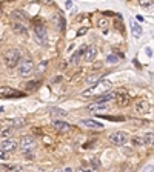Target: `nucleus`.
Masks as SVG:
<instances>
[{
	"mask_svg": "<svg viewBox=\"0 0 154 172\" xmlns=\"http://www.w3.org/2000/svg\"><path fill=\"white\" fill-rule=\"evenodd\" d=\"M36 86H37V82H29V83L25 85V89H26V91H34Z\"/></svg>",
	"mask_w": 154,
	"mask_h": 172,
	"instance_id": "obj_32",
	"label": "nucleus"
},
{
	"mask_svg": "<svg viewBox=\"0 0 154 172\" xmlns=\"http://www.w3.org/2000/svg\"><path fill=\"white\" fill-rule=\"evenodd\" d=\"M91 165H93V168H100V161L97 158H91Z\"/></svg>",
	"mask_w": 154,
	"mask_h": 172,
	"instance_id": "obj_33",
	"label": "nucleus"
},
{
	"mask_svg": "<svg viewBox=\"0 0 154 172\" xmlns=\"http://www.w3.org/2000/svg\"><path fill=\"white\" fill-rule=\"evenodd\" d=\"M97 25H99V28H100L103 32H106V29H108V20H106V19H100V20L97 22Z\"/></svg>",
	"mask_w": 154,
	"mask_h": 172,
	"instance_id": "obj_24",
	"label": "nucleus"
},
{
	"mask_svg": "<svg viewBox=\"0 0 154 172\" xmlns=\"http://www.w3.org/2000/svg\"><path fill=\"white\" fill-rule=\"evenodd\" d=\"M150 109H151V105H150V101L145 100V98H140V100L136 103V112H137L139 115H145V114H148Z\"/></svg>",
	"mask_w": 154,
	"mask_h": 172,
	"instance_id": "obj_8",
	"label": "nucleus"
},
{
	"mask_svg": "<svg viewBox=\"0 0 154 172\" xmlns=\"http://www.w3.org/2000/svg\"><path fill=\"white\" fill-rule=\"evenodd\" d=\"M131 143H133V146H134V148L147 146V144H145V137H143V134H142V135H134V137H133V140H131Z\"/></svg>",
	"mask_w": 154,
	"mask_h": 172,
	"instance_id": "obj_18",
	"label": "nucleus"
},
{
	"mask_svg": "<svg viewBox=\"0 0 154 172\" xmlns=\"http://www.w3.org/2000/svg\"><path fill=\"white\" fill-rule=\"evenodd\" d=\"M51 115H66V111H63V109H59V108H54V109H51Z\"/></svg>",
	"mask_w": 154,
	"mask_h": 172,
	"instance_id": "obj_27",
	"label": "nucleus"
},
{
	"mask_svg": "<svg viewBox=\"0 0 154 172\" xmlns=\"http://www.w3.org/2000/svg\"><path fill=\"white\" fill-rule=\"evenodd\" d=\"M116 101H117V105H119V106H122V108H123V106H128V105H129V97H128V95H125V94H123V95H117Z\"/></svg>",
	"mask_w": 154,
	"mask_h": 172,
	"instance_id": "obj_20",
	"label": "nucleus"
},
{
	"mask_svg": "<svg viewBox=\"0 0 154 172\" xmlns=\"http://www.w3.org/2000/svg\"><path fill=\"white\" fill-rule=\"evenodd\" d=\"M0 95L5 97V98H12V97L19 98V97L23 95V92H22V91H17V89H14V88H11V86H2V88H0Z\"/></svg>",
	"mask_w": 154,
	"mask_h": 172,
	"instance_id": "obj_7",
	"label": "nucleus"
},
{
	"mask_svg": "<svg viewBox=\"0 0 154 172\" xmlns=\"http://www.w3.org/2000/svg\"><path fill=\"white\" fill-rule=\"evenodd\" d=\"M143 137H145V144H147V146L154 144V134L153 132H147V134H143Z\"/></svg>",
	"mask_w": 154,
	"mask_h": 172,
	"instance_id": "obj_23",
	"label": "nucleus"
},
{
	"mask_svg": "<svg viewBox=\"0 0 154 172\" xmlns=\"http://www.w3.org/2000/svg\"><path fill=\"white\" fill-rule=\"evenodd\" d=\"M128 134L123 131H114L113 134H110V141L116 144V146H123L128 143Z\"/></svg>",
	"mask_w": 154,
	"mask_h": 172,
	"instance_id": "obj_3",
	"label": "nucleus"
},
{
	"mask_svg": "<svg viewBox=\"0 0 154 172\" xmlns=\"http://www.w3.org/2000/svg\"><path fill=\"white\" fill-rule=\"evenodd\" d=\"M20 148L23 151V154H29L36 149V138L33 135H25L20 140Z\"/></svg>",
	"mask_w": 154,
	"mask_h": 172,
	"instance_id": "obj_4",
	"label": "nucleus"
},
{
	"mask_svg": "<svg viewBox=\"0 0 154 172\" xmlns=\"http://www.w3.org/2000/svg\"><path fill=\"white\" fill-rule=\"evenodd\" d=\"M9 158V152L0 148V160H8Z\"/></svg>",
	"mask_w": 154,
	"mask_h": 172,
	"instance_id": "obj_31",
	"label": "nucleus"
},
{
	"mask_svg": "<svg viewBox=\"0 0 154 172\" xmlns=\"http://www.w3.org/2000/svg\"><path fill=\"white\" fill-rule=\"evenodd\" d=\"M2 111H3V108H0V112H2Z\"/></svg>",
	"mask_w": 154,
	"mask_h": 172,
	"instance_id": "obj_37",
	"label": "nucleus"
},
{
	"mask_svg": "<svg viewBox=\"0 0 154 172\" xmlns=\"http://www.w3.org/2000/svg\"><path fill=\"white\" fill-rule=\"evenodd\" d=\"M108 108V103H93V105H88L86 106V111H91V112H96V111H102V109H106Z\"/></svg>",
	"mask_w": 154,
	"mask_h": 172,
	"instance_id": "obj_15",
	"label": "nucleus"
},
{
	"mask_svg": "<svg viewBox=\"0 0 154 172\" xmlns=\"http://www.w3.org/2000/svg\"><path fill=\"white\" fill-rule=\"evenodd\" d=\"M106 62H108L110 65H117V63H119V58H117L116 55H108V57H106Z\"/></svg>",
	"mask_w": 154,
	"mask_h": 172,
	"instance_id": "obj_30",
	"label": "nucleus"
},
{
	"mask_svg": "<svg viewBox=\"0 0 154 172\" xmlns=\"http://www.w3.org/2000/svg\"><path fill=\"white\" fill-rule=\"evenodd\" d=\"M0 148L5 149V151H8V152H14V151L17 149V141H16L14 138H5V140L2 141Z\"/></svg>",
	"mask_w": 154,
	"mask_h": 172,
	"instance_id": "obj_9",
	"label": "nucleus"
},
{
	"mask_svg": "<svg viewBox=\"0 0 154 172\" xmlns=\"http://www.w3.org/2000/svg\"><path fill=\"white\" fill-rule=\"evenodd\" d=\"M56 172H74L71 168H65V169H62V171H56Z\"/></svg>",
	"mask_w": 154,
	"mask_h": 172,
	"instance_id": "obj_36",
	"label": "nucleus"
},
{
	"mask_svg": "<svg viewBox=\"0 0 154 172\" xmlns=\"http://www.w3.org/2000/svg\"><path fill=\"white\" fill-rule=\"evenodd\" d=\"M11 19H12L14 22H25V20L28 19V15H26L23 11H20V9H16V11H12V14H11Z\"/></svg>",
	"mask_w": 154,
	"mask_h": 172,
	"instance_id": "obj_14",
	"label": "nucleus"
},
{
	"mask_svg": "<svg viewBox=\"0 0 154 172\" xmlns=\"http://www.w3.org/2000/svg\"><path fill=\"white\" fill-rule=\"evenodd\" d=\"M76 172H97V168H89V166H80L77 168Z\"/></svg>",
	"mask_w": 154,
	"mask_h": 172,
	"instance_id": "obj_25",
	"label": "nucleus"
},
{
	"mask_svg": "<svg viewBox=\"0 0 154 172\" xmlns=\"http://www.w3.org/2000/svg\"><path fill=\"white\" fill-rule=\"evenodd\" d=\"M97 55V49L94 46H88L85 48V52H83V62H93Z\"/></svg>",
	"mask_w": 154,
	"mask_h": 172,
	"instance_id": "obj_12",
	"label": "nucleus"
},
{
	"mask_svg": "<svg viewBox=\"0 0 154 172\" xmlns=\"http://www.w3.org/2000/svg\"><path fill=\"white\" fill-rule=\"evenodd\" d=\"M82 125L91 129H103V125L96 122V120H82Z\"/></svg>",
	"mask_w": 154,
	"mask_h": 172,
	"instance_id": "obj_16",
	"label": "nucleus"
},
{
	"mask_svg": "<svg viewBox=\"0 0 154 172\" xmlns=\"http://www.w3.org/2000/svg\"><path fill=\"white\" fill-rule=\"evenodd\" d=\"M137 3L142 8H151L153 6V0H137Z\"/></svg>",
	"mask_w": 154,
	"mask_h": 172,
	"instance_id": "obj_26",
	"label": "nucleus"
},
{
	"mask_svg": "<svg viewBox=\"0 0 154 172\" xmlns=\"http://www.w3.org/2000/svg\"><path fill=\"white\" fill-rule=\"evenodd\" d=\"M129 25H131V32H133V36H134L136 39H139V37L142 36V28H140V25L136 23L134 20H131Z\"/></svg>",
	"mask_w": 154,
	"mask_h": 172,
	"instance_id": "obj_17",
	"label": "nucleus"
},
{
	"mask_svg": "<svg viewBox=\"0 0 154 172\" xmlns=\"http://www.w3.org/2000/svg\"><path fill=\"white\" fill-rule=\"evenodd\" d=\"M3 169H8V171H12V172H25V169L22 168V166H19V165H5V166H2Z\"/></svg>",
	"mask_w": 154,
	"mask_h": 172,
	"instance_id": "obj_21",
	"label": "nucleus"
},
{
	"mask_svg": "<svg viewBox=\"0 0 154 172\" xmlns=\"http://www.w3.org/2000/svg\"><path fill=\"white\" fill-rule=\"evenodd\" d=\"M52 126H54V129H56L57 132H62V134H66V132L71 129V126H70L68 123H65V122H62V120H54V122H52Z\"/></svg>",
	"mask_w": 154,
	"mask_h": 172,
	"instance_id": "obj_13",
	"label": "nucleus"
},
{
	"mask_svg": "<svg viewBox=\"0 0 154 172\" xmlns=\"http://www.w3.org/2000/svg\"><path fill=\"white\" fill-rule=\"evenodd\" d=\"M111 86L113 85H111L110 80H99L97 83H94L91 88L85 89V91L82 92V95H83V97H99V95L108 92V91L111 89Z\"/></svg>",
	"mask_w": 154,
	"mask_h": 172,
	"instance_id": "obj_1",
	"label": "nucleus"
},
{
	"mask_svg": "<svg viewBox=\"0 0 154 172\" xmlns=\"http://www.w3.org/2000/svg\"><path fill=\"white\" fill-rule=\"evenodd\" d=\"M83 52H85V48H82V49L76 51V52L73 54V57H71L70 63H71V65H77V63H79V60H80V58H83Z\"/></svg>",
	"mask_w": 154,
	"mask_h": 172,
	"instance_id": "obj_19",
	"label": "nucleus"
},
{
	"mask_svg": "<svg viewBox=\"0 0 154 172\" xmlns=\"http://www.w3.org/2000/svg\"><path fill=\"white\" fill-rule=\"evenodd\" d=\"M86 31H88V28L83 26V28H80V29L77 31V36H83V34H86Z\"/></svg>",
	"mask_w": 154,
	"mask_h": 172,
	"instance_id": "obj_34",
	"label": "nucleus"
},
{
	"mask_svg": "<svg viewBox=\"0 0 154 172\" xmlns=\"http://www.w3.org/2000/svg\"><path fill=\"white\" fill-rule=\"evenodd\" d=\"M33 71H34V63H33V60L25 58V60L20 62V65H19V75L28 77V75L33 74Z\"/></svg>",
	"mask_w": 154,
	"mask_h": 172,
	"instance_id": "obj_5",
	"label": "nucleus"
},
{
	"mask_svg": "<svg viewBox=\"0 0 154 172\" xmlns=\"http://www.w3.org/2000/svg\"><path fill=\"white\" fill-rule=\"evenodd\" d=\"M46 66H48V62H46V60L40 62V65L37 66V72H38V74H40V72H43V71L46 69Z\"/></svg>",
	"mask_w": 154,
	"mask_h": 172,
	"instance_id": "obj_29",
	"label": "nucleus"
},
{
	"mask_svg": "<svg viewBox=\"0 0 154 172\" xmlns=\"http://www.w3.org/2000/svg\"><path fill=\"white\" fill-rule=\"evenodd\" d=\"M12 31H14L16 34L22 36V37H26V36H28V29H26V26H25L22 22H12Z\"/></svg>",
	"mask_w": 154,
	"mask_h": 172,
	"instance_id": "obj_10",
	"label": "nucleus"
},
{
	"mask_svg": "<svg viewBox=\"0 0 154 172\" xmlns=\"http://www.w3.org/2000/svg\"><path fill=\"white\" fill-rule=\"evenodd\" d=\"M99 80H100V74H94V75H89L86 79L88 83H94V82H99Z\"/></svg>",
	"mask_w": 154,
	"mask_h": 172,
	"instance_id": "obj_28",
	"label": "nucleus"
},
{
	"mask_svg": "<svg viewBox=\"0 0 154 172\" xmlns=\"http://www.w3.org/2000/svg\"><path fill=\"white\" fill-rule=\"evenodd\" d=\"M3 62H5L6 68H9V69L19 66L20 62H22V60H20V52H19V49H16V48L6 49L5 54H3Z\"/></svg>",
	"mask_w": 154,
	"mask_h": 172,
	"instance_id": "obj_2",
	"label": "nucleus"
},
{
	"mask_svg": "<svg viewBox=\"0 0 154 172\" xmlns=\"http://www.w3.org/2000/svg\"><path fill=\"white\" fill-rule=\"evenodd\" d=\"M2 169H3V168H2V166H0V172H2Z\"/></svg>",
	"mask_w": 154,
	"mask_h": 172,
	"instance_id": "obj_38",
	"label": "nucleus"
},
{
	"mask_svg": "<svg viewBox=\"0 0 154 172\" xmlns=\"http://www.w3.org/2000/svg\"><path fill=\"white\" fill-rule=\"evenodd\" d=\"M12 135V128H0V137L2 138H9Z\"/></svg>",
	"mask_w": 154,
	"mask_h": 172,
	"instance_id": "obj_22",
	"label": "nucleus"
},
{
	"mask_svg": "<svg viewBox=\"0 0 154 172\" xmlns=\"http://www.w3.org/2000/svg\"><path fill=\"white\" fill-rule=\"evenodd\" d=\"M153 171H154V166H153V165H148V166L143 169V172H153Z\"/></svg>",
	"mask_w": 154,
	"mask_h": 172,
	"instance_id": "obj_35",
	"label": "nucleus"
},
{
	"mask_svg": "<svg viewBox=\"0 0 154 172\" xmlns=\"http://www.w3.org/2000/svg\"><path fill=\"white\" fill-rule=\"evenodd\" d=\"M34 39L38 45H46L48 43V32H46V28L43 25H36L34 26Z\"/></svg>",
	"mask_w": 154,
	"mask_h": 172,
	"instance_id": "obj_6",
	"label": "nucleus"
},
{
	"mask_svg": "<svg viewBox=\"0 0 154 172\" xmlns=\"http://www.w3.org/2000/svg\"><path fill=\"white\" fill-rule=\"evenodd\" d=\"M116 98H117V92H114V91H110V92H105V94L99 95V97L96 98V101H97V103H108V101L116 100Z\"/></svg>",
	"mask_w": 154,
	"mask_h": 172,
	"instance_id": "obj_11",
	"label": "nucleus"
}]
</instances>
